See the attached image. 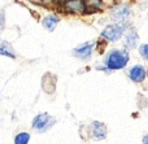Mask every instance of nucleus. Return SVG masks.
Masks as SVG:
<instances>
[{
	"mask_svg": "<svg viewBox=\"0 0 148 144\" xmlns=\"http://www.w3.org/2000/svg\"><path fill=\"white\" fill-rule=\"evenodd\" d=\"M104 62L112 70L123 69L129 62V55H127V52L121 51V49H113V51H110L107 55Z\"/></svg>",
	"mask_w": 148,
	"mask_h": 144,
	"instance_id": "nucleus-1",
	"label": "nucleus"
},
{
	"mask_svg": "<svg viewBox=\"0 0 148 144\" xmlns=\"http://www.w3.org/2000/svg\"><path fill=\"white\" fill-rule=\"evenodd\" d=\"M56 122V119L53 117H51L49 114L43 113V114H38L33 121V127L39 132L47 131L49 127H52Z\"/></svg>",
	"mask_w": 148,
	"mask_h": 144,
	"instance_id": "nucleus-2",
	"label": "nucleus"
},
{
	"mask_svg": "<svg viewBox=\"0 0 148 144\" xmlns=\"http://www.w3.org/2000/svg\"><path fill=\"white\" fill-rule=\"evenodd\" d=\"M123 30H125V29H123L122 26H120V25H109V26H107V27L103 30L101 36L104 39H107V40L116 42V40H118V39L122 36Z\"/></svg>",
	"mask_w": 148,
	"mask_h": 144,
	"instance_id": "nucleus-3",
	"label": "nucleus"
},
{
	"mask_svg": "<svg viewBox=\"0 0 148 144\" xmlns=\"http://www.w3.org/2000/svg\"><path fill=\"white\" fill-rule=\"evenodd\" d=\"M64 7L69 13H84L86 10L84 0H65Z\"/></svg>",
	"mask_w": 148,
	"mask_h": 144,
	"instance_id": "nucleus-4",
	"label": "nucleus"
},
{
	"mask_svg": "<svg viewBox=\"0 0 148 144\" xmlns=\"http://www.w3.org/2000/svg\"><path fill=\"white\" fill-rule=\"evenodd\" d=\"M90 132L97 140H103L107 138V127H105L104 124H101L99 121L92 122L91 126H90Z\"/></svg>",
	"mask_w": 148,
	"mask_h": 144,
	"instance_id": "nucleus-5",
	"label": "nucleus"
},
{
	"mask_svg": "<svg viewBox=\"0 0 148 144\" xmlns=\"http://www.w3.org/2000/svg\"><path fill=\"white\" fill-rule=\"evenodd\" d=\"M146 74H147L146 69H144L143 66H140V65H136V66L131 68V69L129 70V77H130V79L136 83L143 82L144 78H146Z\"/></svg>",
	"mask_w": 148,
	"mask_h": 144,
	"instance_id": "nucleus-6",
	"label": "nucleus"
},
{
	"mask_svg": "<svg viewBox=\"0 0 148 144\" xmlns=\"http://www.w3.org/2000/svg\"><path fill=\"white\" fill-rule=\"evenodd\" d=\"M92 48H94V46H92L91 43H86V44H82V46L78 47V48H75L73 51V53L75 55V56H78L79 59L88 60L92 55Z\"/></svg>",
	"mask_w": 148,
	"mask_h": 144,
	"instance_id": "nucleus-7",
	"label": "nucleus"
},
{
	"mask_svg": "<svg viewBox=\"0 0 148 144\" xmlns=\"http://www.w3.org/2000/svg\"><path fill=\"white\" fill-rule=\"evenodd\" d=\"M130 17V9L127 7H118L112 12V18L117 22H123Z\"/></svg>",
	"mask_w": 148,
	"mask_h": 144,
	"instance_id": "nucleus-8",
	"label": "nucleus"
},
{
	"mask_svg": "<svg viewBox=\"0 0 148 144\" xmlns=\"http://www.w3.org/2000/svg\"><path fill=\"white\" fill-rule=\"evenodd\" d=\"M59 17L55 14H48L46 16V17L43 18V21H42V23H43V27L47 29L48 31H53L55 29H56L57 23H59Z\"/></svg>",
	"mask_w": 148,
	"mask_h": 144,
	"instance_id": "nucleus-9",
	"label": "nucleus"
},
{
	"mask_svg": "<svg viewBox=\"0 0 148 144\" xmlns=\"http://www.w3.org/2000/svg\"><path fill=\"white\" fill-rule=\"evenodd\" d=\"M0 55L7 57H12V59L16 57V53L13 51L12 46L9 43H7V42H0Z\"/></svg>",
	"mask_w": 148,
	"mask_h": 144,
	"instance_id": "nucleus-10",
	"label": "nucleus"
},
{
	"mask_svg": "<svg viewBox=\"0 0 148 144\" xmlns=\"http://www.w3.org/2000/svg\"><path fill=\"white\" fill-rule=\"evenodd\" d=\"M136 42H138V35H136L134 31H131L130 34L126 35V40H125V44L129 47V48H133V47L136 46Z\"/></svg>",
	"mask_w": 148,
	"mask_h": 144,
	"instance_id": "nucleus-11",
	"label": "nucleus"
},
{
	"mask_svg": "<svg viewBox=\"0 0 148 144\" xmlns=\"http://www.w3.org/2000/svg\"><path fill=\"white\" fill-rule=\"evenodd\" d=\"M30 140V135L26 134V132H21L17 136L14 138V143L16 144H27Z\"/></svg>",
	"mask_w": 148,
	"mask_h": 144,
	"instance_id": "nucleus-12",
	"label": "nucleus"
},
{
	"mask_svg": "<svg viewBox=\"0 0 148 144\" xmlns=\"http://www.w3.org/2000/svg\"><path fill=\"white\" fill-rule=\"evenodd\" d=\"M86 7H92L94 9H100L101 8V0H84Z\"/></svg>",
	"mask_w": 148,
	"mask_h": 144,
	"instance_id": "nucleus-13",
	"label": "nucleus"
},
{
	"mask_svg": "<svg viewBox=\"0 0 148 144\" xmlns=\"http://www.w3.org/2000/svg\"><path fill=\"white\" fill-rule=\"evenodd\" d=\"M139 52H140V55L143 56V59L148 60V44H143V46H140Z\"/></svg>",
	"mask_w": 148,
	"mask_h": 144,
	"instance_id": "nucleus-14",
	"label": "nucleus"
},
{
	"mask_svg": "<svg viewBox=\"0 0 148 144\" xmlns=\"http://www.w3.org/2000/svg\"><path fill=\"white\" fill-rule=\"evenodd\" d=\"M4 23H5V17H4V12L0 10V31L4 29Z\"/></svg>",
	"mask_w": 148,
	"mask_h": 144,
	"instance_id": "nucleus-15",
	"label": "nucleus"
},
{
	"mask_svg": "<svg viewBox=\"0 0 148 144\" xmlns=\"http://www.w3.org/2000/svg\"><path fill=\"white\" fill-rule=\"evenodd\" d=\"M44 3H46V4H52V3L55 1V0H43Z\"/></svg>",
	"mask_w": 148,
	"mask_h": 144,
	"instance_id": "nucleus-16",
	"label": "nucleus"
},
{
	"mask_svg": "<svg viewBox=\"0 0 148 144\" xmlns=\"http://www.w3.org/2000/svg\"><path fill=\"white\" fill-rule=\"evenodd\" d=\"M143 143H146V144H148V135H146V136L143 138Z\"/></svg>",
	"mask_w": 148,
	"mask_h": 144,
	"instance_id": "nucleus-17",
	"label": "nucleus"
}]
</instances>
